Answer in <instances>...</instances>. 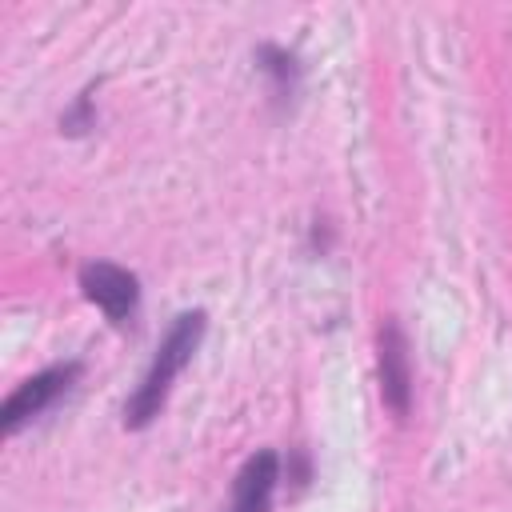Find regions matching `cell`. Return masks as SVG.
Returning a JSON list of instances; mask_svg holds the SVG:
<instances>
[{"mask_svg": "<svg viewBox=\"0 0 512 512\" xmlns=\"http://www.w3.org/2000/svg\"><path fill=\"white\" fill-rule=\"evenodd\" d=\"M80 372H84L80 360H56V364L24 376L8 392V400L0 404V428H4V436H16L24 424H32L36 416H44L60 396H68L72 384L80 380Z\"/></svg>", "mask_w": 512, "mask_h": 512, "instance_id": "2", "label": "cell"}, {"mask_svg": "<svg viewBox=\"0 0 512 512\" xmlns=\"http://www.w3.org/2000/svg\"><path fill=\"white\" fill-rule=\"evenodd\" d=\"M92 128H96V104H92V88H84L72 100V108L60 116V132L64 136H88Z\"/></svg>", "mask_w": 512, "mask_h": 512, "instance_id": "7", "label": "cell"}, {"mask_svg": "<svg viewBox=\"0 0 512 512\" xmlns=\"http://www.w3.org/2000/svg\"><path fill=\"white\" fill-rule=\"evenodd\" d=\"M376 372H380L384 408L396 420H404L412 412V356H408V336L392 316L380 324V336H376Z\"/></svg>", "mask_w": 512, "mask_h": 512, "instance_id": "4", "label": "cell"}, {"mask_svg": "<svg viewBox=\"0 0 512 512\" xmlns=\"http://www.w3.org/2000/svg\"><path fill=\"white\" fill-rule=\"evenodd\" d=\"M80 288L108 316V324H116V328L132 324V316L140 308V276L136 272H128L124 264H112V260H88V264H80Z\"/></svg>", "mask_w": 512, "mask_h": 512, "instance_id": "3", "label": "cell"}, {"mask_svg": "<svg viewBox=\"0 0 512 512\" xmlns=\"http://www.w3.org/2000/svg\"><path fill=\"white\" fill-rule=\"evenodd\" d=\"M204 332H208V316H204L200 308L180 312V316L168 324V332H164V340H160V348H156L148 372L140 376L136 392L124 400V428H128V432L148 428V424L164 412V404H168V396H172V384H176V376L192 364V356H196Z\"/></svg>", "mask_w": 512, "mask_h": 512, "instance_id": "1", "label": "cell"}, {"mask_svg": "<svg viewBox=\"0 0 512 512\" xmlns=\"http://www.w3.org/2000/svg\"><path fill=\"white\" fill-rule=\"evenodd\" d=\"M256 60V72L268 80V100L276 112L292 108V100L300 96V80H304V68H300V56L284 44H260L252 52Z\"/></svg>", "mask_w": 512, "mask_h": 512, "instance_id": "6", "label": "cell"}, {"mask_svg": "<svg viewBox=\"0 0 512 512\" xmlns=\"http://www.w3.org/2000/svg\"><path fill=\"white\" fill-rule=\"evenodd\" d=\"M276 484H280V456L272 448L252 452L232 480V500L224 512H272Z\"/></svg>", "mask_w": 512, "mask_h": 512, "instance_id": "5", "label": "cell"}]
</instances>
